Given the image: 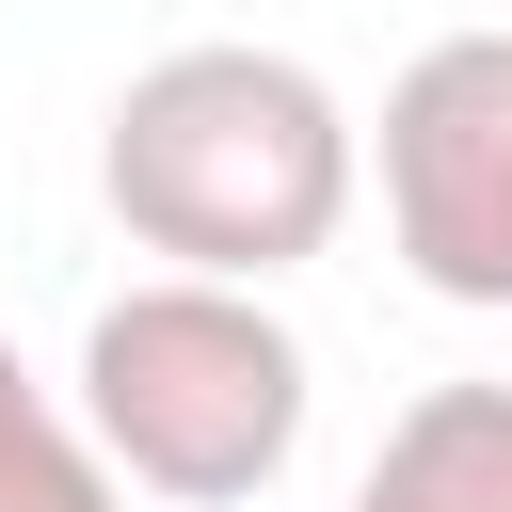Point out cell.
I'll return each instance as SVG.
<instances>
[{
	"label": "cell",
	"instance_id": "cell-3",
	"mask_svg": "<svg viewBox=\"0 0 512 512\" xmlns=\"http://www.w3.org/2000/svg\"><path fill=\"white\" fill-rule=\"evenodd\" d=\"M384 240L432 304H512V32H432L384 80Z\"/></svg>",
	"mask_w": 512,
	"mask_h": 512
},
{
	"label": "cell",
	"instance_id": "cell-2",
	"mask_svg": "<svg viewBox=\"0 0 512 512\" xmlns=\"http://www.w3.org/2000/svg\"><path fill=\"white\" fill-rule=\"evenodd\" d=\"M304 336L272 320V288L224 272H144L80 320V432L112 448V480L176 496V512H240L288 480L304 448Z\"/></svg>",
	"mask_w": 512,
	"mask_h": 512
},
{
	"label": "cell",
	"instance_id": "cell-1",
	"mask_svg": "<svg viewBox=\"0 0 512 512\" xmlns=\"http://www.w3.org/2000/svg\"><path fill=\"white\" fill-rule=\"evenodd\" d=\"M352 176H368V128L336 112V80L304 48H160L112 128H96V192L112 224L160 256V272H224V288H272L304 272L336 224H352Z\"/></svg>",
	"mask_w": 512,
	"mask_h": 512
},
{
	"label": "cell",
	"instance_id": "cell-4",
	"mask_svg": "<svg viewBox=\"0 0 512 512\" xmlns=\"http://www.w3.org/2000/svg\"><path fill=\"white\" fill-rule=\"evenodd\" d=\"M352 512H512V384H416L384 416Z\"/></svg>",
	"mask_w": 512,
	"mask_h": 512
},
{
	"label": "cell",
	"instance_id": "cell-5",
	"mask_svg": "<svg viewBox=\"0 0 512 512\" xmlns=\"http://www.w3.org/2000/svg\"><path fill=\"white\" fill-rule=\"evenodd\" d=\"M0 512H112V448L80 432V400H48L0 336Z\"/></svg>",
	"mask_w": 512,
	"mask_h": 512
}]
</instances>
